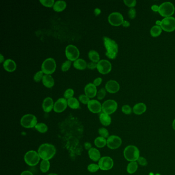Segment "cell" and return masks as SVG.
I'll list each match as a JSON object with an SVG mask.
<instances>
[{"label": "cell", "instance_id": "36", "mask_svg": "<svg viewBox=\"0 0 175 175\" xmlns=\"http://www.w3.org/2000/svg\"><path fill=\"white\" fill-rule=\"evenodd\" d=\"M44 74L43 73V72L42 70H40V71H38L37 73L35 74V75L33 76V80H34L35 82H40L41 80H42L43 76L44 75Z\"/></svg>", "mask_w": 175, "mask_h": 175}, {"label": "cell", "instance_id": "23", "mask_svg": "<svg viewBox=\"0 0 175 175\" xmlns=\"http://www.w3.org/2000/svg\"><path fill=\"white\" fill-rule=\"evenodd\" d=\"M42 81L44 86L48 89L52 88L55 85V80L51 75L44 74Z\"/></svg>", "mask_w": 175, "mask_h": 175}, {"label": "cell", "instance_id": "16", "mask_svg": "<svg viewBox=\"0 0 175 175\" xmlns=\"http://www.w3.org/2000/svg\"><path fill=\"white\" fill-rule=\"evenodd\" d=\"M67 105V100L65 98H59L54 104V111L57 113L63 112L66 109Z\"/></svg>", "mask_w": 175, "mask_h": 175}, {"label": "cell", "instance_id": "54", "mask_svg": "<svg viewBox=\"0 0 175 175\" xmlns=\"http://www.w3.org/2000/svg\"><path fill=\"white\" fill-rule=\"evenodd\" d=\"M156 25L159 26H161V21L157 20L156 22Z\"/></svg>", "mask_w": 175, "mask_h": 175}, {"label": "cell", "instance_id": "35", "mask_svg": "<svg viewBox=\"0 0 175 175\" xmlns=\"http://www.w3.org/2000/svg\"><path fill=\"white\" fill-rule=\"evenodd\" d=\"M40 2L46 7H53L55 3L54 0H40Z\"/></svg>", "mask_w": 175, "mask_h": 175}, {"label": "cell", "instance_id": "40", "mask_svg": "<svg viewBox=\"0 0 175 175\" xmlns=\"http://www.w3.org/2000/svg\"><path fill=\"white\" fill-rule=\"evenodd\" d=\"M122 112L125 115H130L133 112V109L128 105H124L122 107Z\"/></svg>", "mask_w": 175, "mask_h": 175}, {"label": "cell", "instance_id": "3", "mask_svg": "<svg viewBox=\"0 0 175 175\" xmlns=\"http://www.w3.org/2000/svg\"><path fill=\"white\" fill-rule=\"evenodd\" d=\"M56 153L55 147L51 144H43L39 147L38 154L43 160H49L55 156Z\"/></svg>", "mask_w": 175, "mask_h": 175}, {"label": "cell", "instance_id": "42", "mask_svg": "<svg viewBox=\"0 0 175 175\" xmlns=\"http://www.w3.org/2000/svg\"><path fill=\"white\" fill-rule=\"evenodd\" d=\"M99 166L98 164H94V163H92L90 164L88 166L87 169L89 172H91V173H95L98 171L99 169Z\"/></svg>", "mask_w": 175, "mask_h": 175}, {"label": "cell", "instance_id": "7", "mask_svg": "<svg viewBox=\"0 0 175 175\" xmlns=\"http://www.w3.org/2000/svg\"><path fill=\"white\" fill-rule=\"evenodd\" d=\"M20 123L23 127L26 128H33L37 124V119L33 115L26 114L22 117Z\"/></svg>", "mask_w": 175, "mask_h": 175}, {"label": "cell", "instance_id": "57", "mask_svg": "<svg viewBox=\"0 0 175 175\" xmlns=\"http://www.w3.org/2000/svg\"><path fill=\"white\" fill-rule=\"evenodd\" d=\"M57 175V174H56V173H50V174H49V175Z\"/></svg>", "mask_w": 175, "mask_h": 175}, {"label": "cell", "instance_id": "48", "mask_svg": "<svg viewBox=\"0 0 175 175\" xmlns=\"http://www.w3.org/2000/svg\"><path fill=\"white\" fill-rule=\"evenodd\" d=\"M102 82V79L100 77L97 78L93 80V84L96 86H99Z\"/></svg>", "mask_w": 175, "mask_h": 175}, {"label": "cell", "instance_id": "29", "mask_svg": "<svg viewBox=\"0 0 175 175\" xmlns=\"http://www.w3.org/2000/svg\"><path fill=\"white\" fill-rule=\"evenodd\" d=\"M67 104L70 108L74 109L79 108L80 107V103L77 98L73 97L67 100Z\"/></svg>", "mask_w": 175, "mask_h": 175}, {"label": "cell", "instance_id": "46", "mask_svg": "<svg viewBox=\"0 0 175 175\" xmlns=\"http://www.w3.org/2000/svg\"><path fill=\"white\" fill-rule=\"evenodd\" d=\"M137 162L138 164L142 166H146L147 165V161L143 157H140L138 159Z\"/></svg>", "mask_w": 175, "mask_h": 175}, {"label": "cell", "instance_id": "1", "mask_svg": "<svg viewBox=\"0 0 175 175\" xmlns=\"http://www.w3.org/2000/svg\"><path fill=\"white\" fill-rule=\"evenodd\" d=\"M58 128L63 146L68 151L70 159L74 160L83 151L80 143L83 136V125L78 120L70 119L60 123Z\"/></svg>", "mask_w": 175, "mask_h": 175}, {"label": "cell", "instance_id": "18", "mask_svg": "<svg viewBox=\"0 0 175 175\" xmlns=\"http://www.w3.org/2000/svg\"><path fill=\"white\" fill-rule=\"evenodd\" d=\"M87 107L89 111L95 114H98L102 111V105L100 102L96 100H90L87 104Z\"/></svg>", "mask_w": 175, "mask_h": 175}, {"label": "cell", "instance_id": "41", "mask_svg": "<svg viewBox=\"0 0 175 175\" xmlns=\"http://www.w3.org/2000/svg\"><path fill=\"white\" fill-rule=\"evenodd\" d=\"M106 94V90L105 89H104V88L101 89L97 92V98L99 100H102L105 98Z\"/></svg>", "mask_w": 175, "mask_h": 175}, {"label": "cell", "instance_id": "13", "mask_svg": "<svg viewBox=\"0 0 175 175\" xmlns=\"http://www.w3.org/2000/svg\"><path fill=\"white\" fill-rule=\"evenodd\" d=\"M112 66L110 62L107 60H101L97 63V70L100 74H106L111 72Z\"/></svg>", "mask_w": 175, "mask_h": 175}, {"label": "cell", "instance_id": "12", "mask_svg": "<svg viewBox=\"0 0 175 175\" xmlns=\"http://www.w3.org/2000/svg\"><path fill=\"white\" fill-rule=\"evenodd\" d=\"M108 20L109 23L112 25L119 26L123 23L124 18L121 13L119 12H114L109 15Z\"/></svg>", "mask_w": 175, "mask_h": 175}, {"label": "cell", "instance_id": "53", "mask_svg": "<svg viewBox=\"0 0 175 175\" xmlns=\"http://www.w3.org/2000/svg\"><path fill=\"white\" fill-rule=\"evenodd\" d=\"M4 61V57L2 54H0V63H3Z\"/></svg>", "mask_w": 175, "mask_h": 175}, {"label": "cell", "instance_id": "27", "mask_svg": "<svg viewBox=\"0 0 175 175\" xmlns=\"http://www.w3.org/2000/svg\"><path fill=\"white\" fill-rule=\"evenodd\" d=\"M74 68L78 70H84L87 67V64L85 60L82 59H78L74 62L73 64Z\"/></svg>", "mask_w": 175, "mask_h": 175}, {"label": "cell", "instance_id": "20", "mask_svg": "<svg viewBox=\"0 0 175 175\" xmlns=\"http://www.w3.org/2000/svg\"><path fill=\"white\" fill-rule=\"evenodd\" d=\"M54 104L52 98L51 97L45 98L42 103L43 109L44 112L46 113L51 112L52 109H54Z\"/></svg>", "mask_w": 175, "mask_h": 175}, {"label": "cell", "instance_id": "52", "mask_svg": "<svg viewBox=\"0 0 175 175\" xmlns=\"http://www.w3.org/2000/svg\"><path fill=\"white\" fill-rule=\"evenodd\" d=\"M21 175H33V173H32V172L29 170H25L23 172Z\"/></svg>", "mask_w": 175, "mask_h": 175}, {"label": "cell", "instance_id": "8", "mask_svg": "<svg viewBox=\"0 0 175 175\" xmlns=\"http://www.w3.org/2000/svg\"><path fill=\"white\" fill-rule=\"evenodd\" d=\"M40 158L38 153L35 150L28 151L24 156V160L26 163L31 166L36 165L38 164Z\"/></svg>", "mask_w": 175, "mask_h": 175}, {"label": "cell", "instance_id": "30", "mask_svg": "<svg viewBox=\"0 0 175 175\" xmlns=\"http://www.w3.org/2000/svg\"><path fill=\"white\" fill-rule=\"evenodd\" d=\"M89 58L92 62L98 63L100 61V55L98 52L94 50H92L89 51Z\"/></svg>", "mask_w": 175, "mask_h": 175}, {"label": "cell", "instance_id": "21", "mask_svg": "<svg viewBox=\"0 0 175 175\" xmlns=\"http://www.w3.org/2000/svg\"><path fill=\"white\" fill-rule=\"evenodd\" d=\"M3 67L6 71L13 72L17 68V65L15 62L11 59H7L4 62Z\"/></svg>", "mask_w": 175, "mask_h": 175}, {"label": "cell", "instance_id": "47", "mask_svg": "<svg viewBox=\"0 0 175 175\" xmlns=\"http://www.w3.org/2000/svg\"><path fill=\"white\" fill-rule=\"evenodd\" d=\"M87 67L89 70H93L95 68H97V63H95L93 62H90L87 64Z\"/></svg>", "mask_w": 175, "mask_h": 175}, {"label": "cell", "instance_id": "50", "mask_svg": "<svg viewBox=\"0 0 175 175\" xmlns=\"http://www.w3.org/2000/svg\"><path fill=\"white\" fill-rule=\"evenodd\" d=\"M84 147L87 150H89L90 148H92V144L89 143V142H85L84 143Z\"/></svg>", "mask_w": 175, "mask_h": 175}, {"label": "cell", "instance_id": "58", "mask_svg": "<svg viewBox=\"0 0 175 175\" xmlns=\"http://www.w3.org/2000/svg\"><path fill=\"white\" fill-rule=\"evenodd\" d=\"M160 175V173H157V174H156V175Z\"/></svg>", "mask_w": 175, "mask_h": 175}, {"label": "cell", "instance_id": "45", "mask_svg": "<svg viewBox=\"0 0 175 175\" xmlns=\"http://www.w3.org/2000/svg\"><path fill=\"white\" fill-rule=\"evenodd\" d=\"M128 15L131 19H134L136 17V10L134 8H131L129 9L128 12Z\"/></svg>", "mask_w": 175, "mask_h": 175}, {"label": "cell", "instance_id": "4", "mask_svg": "<svg viewBox=\"0 0 175 175\" xmlns=\"http://www.w3.org/2000/svg\"><path fill=\"white\" fill-rule=\"evenodd\" d=\"M125 159L129 162L137 161L140 157V151L137 147L135 145H128L123 151Z\"/></svg>", "mask_w": 175, "mask_h": 175}, {"label": "cell", "instance_id": "34", "mask_svg": "<svg viewBox=\"0 0 175 175\" xmlns=\"http://www.w3.org/2000/svg\"><path fill=\"white\" fill-rule=\"evenodd\" d=\"M36 129L41 133H46L48 130V127L44 123H37L36 126H35Z\"/></svg>", "mask_w": 175, "mask_h": 175}, {"label": "cell", "instance_id": "38", "mask_svg": "<svg viewBox=\"0 0 175 175\" xmlns=\"http://www.w3.org/2000/svg\"><path fill=\"white\" fill-rule=\"evenodd\" d=\"M74 90L73 89H68L65 90L64 93V97L66 99H69L70 98H73L74 95Z\"/></svg>", "mask_w": 175, "mask_h": 175}, {"label": "cell", "instance_id": "51", "mask_svg": "<svg viewBox=\"0 0 175 175\" xmlns=\"http://www.w3.org/2000/svg\"><path fill=\"white\" fill-rule=\"evenodd\" d=\"M122 26H123L124 27H129V26H130V23H129L128 21L124 20L123 23H122Z\"/></svg>", "mask_w": 175, "mask_h": 175}, {"label": "cell", "instance_id": "15", "mask_svg": "<svg viewBox=\"0 0 175 175\" xmlns=\"http://www.w3.org/2000/svg\"><path fill=\"white\" fill-rule=\"evenodd\" d=\"M122 141L119 136L112 135L107 139V147L112 150H116L121 145Z\"/></svg>", "mask_w": 175, "mask_h": 175}, {"label": "cell", "instance_id": "55", "mask_svg": "<svg viewBox=\"0 0 175 175\" xmlns=\"http://www.w3.org/2000/svg\"><path fill=\"white\" fill-rule=\"evenodd\" d=\"M95 11H97V13H97V15H99V14L100 13H101V10H100L99 9H98V8L96 9V10H95Z\"/></svg>", "mask_w": 175, "mask_h": 175}, {"label": "cell", "instance_id": "56", "mask_svg": "<svg viewBox=\"0 0 175 175\" xmlns=\"http://www.w3.org/2000/svg\"><path fill=\"white\" fill-rule=\"evenodd\" d=\"M172 126H173V128L175 131V119L173 122V124H172Z\"/></svg>", "mask_w": 175, "mask_h": 175}, {"label": "cell", "instance_id": "39", "mask_svg": "<svg viewBox=\"0 0 175 175\" xmlns=\"http://www.w3.org/2000/svg\"><path fill=\"white\" fill-rule=\"evenodd\" d=\"M99 134L101 137L104 138H108L109 137V132L107 129H106L105 128H100L98 131Z\"/></svg>", "mask_w": 175, "mask_h": 175}, {"label": "cell", "instance_id": "10", "mask_svg": "<svg viewBox=\"0 0 175 175\" xmlns=\"http://www.w3.org/2000/svg\"><path fill=\"white\" fill-rule=\"evenodd\" d=\"M65 55L68 60L74 62L79 59L80 51L76 46L74 45H68L65 49Z\"/></svg>", "mask_w": 175, "mask_h": 175}, {"label": "cell", "instance_id": "26", "mask_svg": "<svg viewBox=\"0 0 175 175\" xmlns=\"http://www.w3.org/2000/svg\"><path fill=\"white\" fill-rule=\"evenodd\" d=\"M67 4L64 1H57L55 3L53 10L56 12H61L67 7Z\"/></svg>", "mask_w": 175, "mask_h": 175}, {"label": "cell", "instance_id": "19", "mask_svg": "<svg viewBox=\"0 0 175 175\" xmlns=\"http://www.w3.org/2000/svg\"><path fill=\"white\" fill-rule=\"evenodd\" d=\"M85 95L89 98H93L97 94V87L93 83L87 84L84 88Z\"/></svg>", "mask_w": 175, "mask_h": 175}, {"label": "cell", "instance_id": "37", "mask_svg": "<svg viewBox=\"0 0 175 175\" xmlns=\"http://www.w3.org/2000/svg\"><path fill=\"white\" fill-rule=\"evenodd\" d=\"M71 65V61L70 60H67L62 64L61 66L62 71L65 72L70 70Z\"/></svg>", "mask_w": 175, "mask_h": 175}, {"label": "cell", "instance_id": "9", "mask_svg": "<svg viewBox=\"0 0 175 175\" xmlns=\"http://www.w3.org/2000/svg\"><path fill=\"white\" fill-rule=\"evenodd\" d=\"M118 104L114 100H107L104 102L102 105L103 112L110 115L117 111Z\"/></svg>", "mask_w": 175, "mask_h": 175}, {"label": "cell", "instance_id": "6", "mask_svg": "<svg viewBox=\"0 0 175 175\" xmlns=\"http://www.w3.org/2000/svg\"><path fill=\"white\" fill-rule=\"evenodd\" d=\"M56 69L55 60L51 58L46 59L43 61L41 66V70L45 74H52Z\"/></svg>", "mask_w": 175, "mask_h": 175}, {"label": "cell", "instance_id": "24", "mask_svg": "<svg viewBox=\"0 0 175 175\" xmlns=\"http://www.w3.org/2000/svg\"><path fill=\"white\" fill-rule=\"evenodd\" d=\"M89 158L93 161H99L101 159V154L99 150L95 148H91L89 150Z\"/></svg>", "mask_w": 175, "mask_h": 175}, {"label": "cell", "instance_id": "32", "mask_svg": "<svg viewBox=\"0 0 175 175\" xmlns=\"http://www.w3.org/2000/svg\"><path fill=\"white\" fill-rule=\"evenodd\" d=\"M162 31V29H161V26L155 25L151 27L150 33L151 36L153 37H157L161 35Z\"/></svg>", "mask_w": 175, "mask_h": 175}, {"label": "cell", "instance_id": "49", "mask_svg": "<svg viewBox=\"0 0 175 175\" xmlns=\"http://www.w3.org/2000/svg\"><path fill=\"white\" fill-rule=\"evenodd\" d=\"M151 9L154 12H158L159 11V6L157 5H154L151 6Z\"/></svg>", "mask_w": 175, "mask_h": 175}, {"label": "cell", "instance_id": "33", "mask_svg": "<svg viewBox=\"0 0 175 175\" xmlns=\"http://www.w3.org/2000/svg\"><path fill=\"white\" fill-rule=\"evenodd\" d=\"M50 168V162L49 160H43L40 164V170L42 173H46L49 170Z\"/></svg>", "mask_w": 175, "mask_h": 175}, {"label": "cell", "instance_id": "22", "mask_svg": "<svg viewBox=\"0 0 175 175\" xmlns=\"http://www.w3.org/2000/svg\"><path fill=\"white\" fill-rule=\"evenodd\" d=\"M146 105L143 103H138L133 107V112L137 115H140L146 112Z\"/></svg>", "mask_w": 175, "mask_h": 175}, {"label": "cell", "instance_id": "5", "mask_svg": "<svg viewBox=\"0 0 175 175\" xmlns=\"http://www.w3.org/2000/svg\"><path fill=\"white\" fill-rule=\"evenodd\" d=\"M175 8L171 2H164L159 6L158 13L164 17H170L175 13Z\"/></svg>", "mask_w": 175, "mask_h": 175}, {"label": "cell", "instance_id": "25", "mask_svg": "<svg viewBox=\"0 0 175 175\" xmlns=\"http://www.w3.org/2000/svg\"><path fill=\"white\" fill-rule=\"evenodd\" d=\"M99 119L101 124L104 126H109L112 122V119L110 116L105 114L104 112H102L100 115Z\"/></svg>", "mask_w": 175, "mask_h": 175}, {"label": "cell", "instance_id": "44", "mask_svg": "<svg viewBox=\"0 0 175 175\" xmlns=\"http://www.w3.org/2000/svg\"><path fill=\"white\" fill-rule=\"evenodd\" d=\"M124 3L125 5L129 8H134L137 4V1L136 0H124Z\"/></svg>", "mask_w": 175, "mask_h": 175}, {"label": "cell", "instance_id": "43", "mask_svg": "<svg viewBox=\"0 0 175 175\" xmlns=\"http://www.w3.org/2000/svg\"><path fill=\"white\" fill-rule=\"evenodd\" d=\"M79 100L84 104H87L90 101V98L85 95H81L79 97Z\"/></svg>", "mask_w": 175, "mask_h": 175}, {"label": "cell", "instance_id": "31", "mask_svg": "<svg viewBox=\"0 0 175 175\" xmlns=\"http://www.w3.org/2000/svg\"><path fill=\"white\" fill-rule=\"evenodd\" d=\"M94 143L97 147H98L99 148H102L107 144V140L105 138L100 136L96 138Z\"/></svg>", "mask_w": 175, "mask_h": 175}, {"label": "cell", "instance_id": "2", "mask_svg": "<svg viewBox=\"0 0 175 175\" xmlns=\"http://www.w3.org/2000/svg\"><path fill=\"white\" fill-rule=\"evenodd\" d=\"M103 43L106 50V56L110 59H115L117 57L118 52V45L117 43L107 36L103 37Z\"/></svg>", "mask_w": 175, "mask_h": 175}, {"label": "cell", "instance_id": "28", "mask_svg": "<svg viewBox=\"0 0 175 175\" xmlns=\"http://www.w3.org/2000/svg\"><path fill=\"white\" fill-rule=\"evenodd\" d=\"M138 169V164L137 161L130 162L127 166V172L129 174L134 173Z\"/></svg>", "mask_w": 175, "mask_h": 175}, {"label": "cell", "instance_id": "14", "mask_svg": "<svg viewBox=\"0 0 175 175\" xmlns=\"http://www.w3.org/2000/svg\"><path fill=\"white\" fill-rule=\"evenodd\" d=\"M98 165L101 170H110L114 166V161L110 157H103L99 161Z\"/></svg>", "mask_w": 175, "mask_h": 175}, {"label": "cell", "instance_id": "11", "mask_svg": "<svg viewBox=\"0 0 175 175\" xmlns=\"http://www.w3.org/2000/svg\"><path fill=\"white\" fill-rule=\"evenodd\" d=\"M161 29L165 32H173L175 30V18L173 17H164L161 21Z\"/></svg>", "mask_w": 175, "mask_h": 175}, {"label": "cell", "instance_id": "17", "mask_svg": "<svg viewBox=\"0 0 175 175\" xmlns=\"http://www.w3.org/2000/svg\"><path fill=\"white\" fill-rule=\"evenodd\" d=\"M120 85L116 81L111 80L107 81L106 83L105 89L107 92L111 93H115L120 90Z\"/></svg>", "mask_w": 175, "mask_h": 175}]
</instances>
